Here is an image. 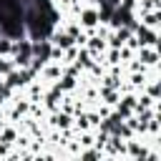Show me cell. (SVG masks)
<instances>
[{
  "label": "cell",
  "instance_id": "1",
  "mask_svg": "<svg viewBox=\"0 0 161 161\" xmlns=\"http://www.w3.org/2000/svg\"><path fill=\"white\" fill-rule=\"evenodd\" d=\"M53 126L68 131V128H70V116H68V113H55V116H53Z\"/></svg>",
  "mask_w": 161,
  "mask_h": 161
},
{
  "label": "cell",
  "instance_id": "2",
  "mask_svg": "<svg viewBox=\"0 0 161 161\" xmlns=\"http://www.w3.org/2000/svg\"><path fill=\"white\" fill-rule=\"evenodd\" d=\"M53 43L60 45V48H68V45H73V35H68V33H58V35L53 38Z\"/></svg>",
  "mask_w": 161,
  "mask_h": 161
},
{
  "label": "cell",
  "instance_id": "3",
  "mask_svg": "<svg viewBox=\"0 0 161 161\" xmlns=\"http://www.w3.org/2000/svg\"><path fill=\"white\" fill-rule=\"evenodd\" d=\"M96 20H98V13H96V10H86V13H83V23H86V25H93Z\"/></svg>",
  "mask_w": 161,
  "mask_h": 161
},
{
  "label": "cell",
  "instance_id": "4",
  "mask_svg": "<svg viewBox=\"0 0 161 161\" xmlns=\"http://www.w3.org/2000/svg\"><path fill=\"white\" fill-rule=\"evenodd\" d=\"M0 53H13V43L10 40H0Z\"/></svg>",
  "mask_w": 161,
  "mask_h": 161
},
{
  "label": "cell",
  "instance_id": "5",
  "mask_svg": "<svg viewBox=\"0 0 161 161\" xmlns=\"http://www.w3.org/2000/svg\"><path fill=\"white\" fill-rule=\"evenodd\" d=\"M10 70H13V65H10L8 60H0V73H3V75H8Z\"/></svg>",
  "mask_w": 161,
  "mask_h": 161
},
{
  "label": "cell",
  "instance_id": "6",
  "mask_svg": "<svg viewBox=\"0 0 161 161\" xmlns=\"http://www.w3.org/2000/svg\"><path fill=\"white\" fill-rule=\"evenodd\" d=\"M91 143H93L91 133H83V138H80V146H91Z\"/></svg>",
  "mask_w": 161,
  "mask_h": 161
}]
</instances>
